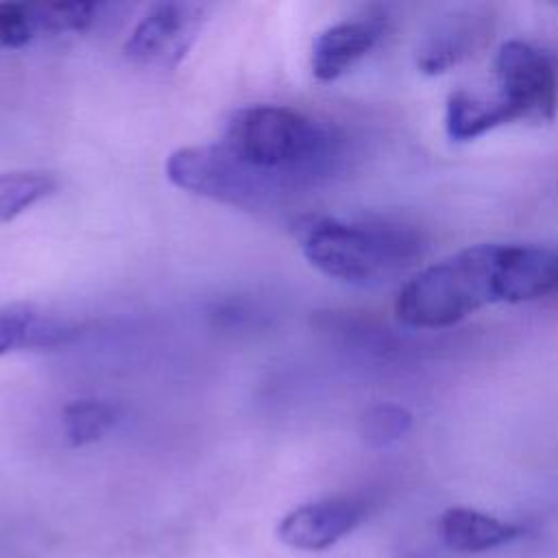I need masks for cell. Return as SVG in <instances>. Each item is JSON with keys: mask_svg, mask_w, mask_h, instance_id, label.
<instances>
[{"mask_svg": "<svg viewBox=\"0 0 558 558\" xmlns=\"http://www.w3.org/2000/svg\"><path fill=\"white\" fill-rule=\"evenodd\" d=\"M490 100L506 122L551 120L558 109V74L551 57L536 46L510 39L495 54Z\"/></svg>", "mask_w": 558, "mask_h": 558, "instance_id": "4", "label": "cell"}, {"mask_svg": "<svg viewBox=\"0 0 558 558\" xmlns=\"http://www.w3.org/2000/svg\"><path fill=\"white\" fill-rule=\"evenodd\" d=\"M39 28L48 33H70V31H85L94 22L98 11L92 2H50V4H35Z\"/></svg>", "mask_w": 558, "mask_h": 558, "instance_id": "16", "label": "cell"}, {"mask_svg": "<svg viewBox=\"0 0 558 558\" xmlns=\"http://www.w3.org/2000/svg\"><path fill=\"white\" fill-rule=\"evenodd\" d=\"M469 48V35L464 31H445L434 35L418 52L416 65L421 72L436 76L456 65Z\"/></svg>", "mask_w": 558, "mask_h": 558, "instance_id": "14", "label": "cell"}, {"mask_svg": "<svg viewBox=\"0 0 558 558\" xmlns=\"http://www.w3.org/2000/svg\"><path fill=\"white\" fill-rule=\"evenodd\" d=\"M381 20H347L320 31L310 48V70L314 78L329 83L351 70L381 37Z\"/></svg>", "mask_w": 558, "mask_h": 558, "instance_id": "7", "label": "cell"}, {"mask_svg": "<svg viewBox=\"0 0 558 558\" xmlns=\"http://www.w3.org/2000/svg\"><path fill=\"white\" fill-rule=\"evenodd\" d=\"M120 418V410L102 399H76L61 410L63 436L72 447L100 440Z\"/></svg>", "mask_w": 558, "mask_h": 558, "instance_id": "12", "label": "cell"}, {"mask_svg": "<svg viewBox=\"0 0 558 558\" xmlns=\"http://www.w3.org/2000/svg\"><path fill=\"white\" fill-rule=\"evenodd\" d=\"M205 17L207 7L198 2H155L126 37L124 57L146 68H177L201 35Z\"/></svg>", "mask_w": 558, "mask_h": 558, "instance_id": "5", "label": "cell"}, {"mask_svg": "<svg viewBox=\"0 0 558 558\" xmlns=\"http://www.w3.org/2000/svg\"><path fill=\"white\" fill-rule=\"evenodd\" d=\"M438 534L453 551L480 554L510 543L521 534V527L480 510L449 508L438 519Z\"/></svg>", "mask_w": 558, "mask_h": 558, "instance_id": "9", "label": "cell"}, {"mask_svg": "<svg viewBox=\"0 0 558 558\" xmlns=\"http://www.w3.org/2000/svg\"><path fill=\"white\" fill-rule=\"evenodd\" d=\"M292 231L318 272L351 286L384 283L421 257V238L401 225L307 216Z\"/></svg>", "mask_w": 558, "mask_h": 558, "instance_id": "3", "label": "cell"}, {"mask_svg": "<svg viewBox=\"0 0 558 558\" xmlns=\"http://www.w3.org/2000/svg\"><path fill=\"white\" fill-rule=\"evenodd\" d=\"M41 33L35 4L0 2V48L17 50Z\"/></svg>", "mask_w": 558, "mask_h": 558, "instance_id": "15", "label": "cell"}, {"mask_svg": "<svg viewBox=\"0 0 558 558\" xmlns=\"http://www.w3.org/2000/svg\"><path fill=\"white\" fill-rule=\"evenodd\" d=\"M558 292V251L530 244H473L416 272L395 312L408 327L440 329L495 303Z\"/></svg>", "mask_w": 558, "mask_h": 558, "instance_id": "1", "label": "cell"}, {"mask_svg": "<svg viewBox=\"0 0 558 558\" xmlns=\"http://www.w3.org/2000/svg\"><path fill=\"white\" fill-rule=\"evenodd\" d=\"M501 124H508L490 96L458 89L445 105V131L453 142L475 140Z\"/></svg>", "mask_w": 558, "mask_h": 558, "instance_id": "10", "label": "cell"}, {"mask_svg": "<svg viewBox=\"0 0 558 558\" xmlns=\"http://www.w3.org/2000/svg\"><path fill=\"white\" fill-rule=\"evenodd\" d=\"M405 558H425V556H405Z\"/></svg>", "mask_w": 558, "mask_h": 558, "instance_id": "17", "label": "cell"}, {"mask_svg": "<svg viewBox=\"0 0 558 558\" xmlns=\"http://www.w3.org/2000/svg\"><path fill=\"white\" fill-rule=\"evenodd\" d=\"M74 327L31 303L0 307V357L22 349H52L65 344Z\"/></svg>", "mask_w": 558, "mask_h": 558, "instance_id": "8", "label": "cell"}, {"mask_svg": "<svg viewBox=\"0 0 558 558\" xmlns=\"http://www.w3.org/2000/svg\"><path fill=\"white\" fill-rule=\"evenodd\" d=\"M57 187V177L44 170L0 172V225L15 220L20 214L50 196Z\"/></svg>", "mask_w": 558, "mask_h": 558, "instance_id": "11", "label": "cell"}, {"mask_svg": "<svg viewBox=\"0 0 558 558\" xmlns=\"http://www.w3.org/2000/svg\"><path fill=\"white\" fill-rule=\"evenodd\" d=\"M218 146L240 174L253 209L331 174L340 163L342 135L294 107L248 105L229 118Z\"/></svg>", "mask_w": 558, "mask_h": 558, "instance_id": "2", "label": "cell"}, {"mask_svg": "<svg viewBox=\"0 0 558 558\" xmlns=\"http://www.w3.org/2000/svg\"><path fill=\"white\" fill-rule=\"evenodd\" d=\"M412 425V414L397 403H377L360 418V434L368 447H388L397 442Z\"/></svg>", "mask_w": 558, "mask_h": 558, "instance_id": "13", "label": "cell"}, {"mask_svg": "<svg viewBox=\"0 0 558 558\" xmlns=\"http://www.w3.org/2000/svg\"><path fill=\"white\" fill-rule=\"evenodd\" d=\"M364 517V506L351 497H327L290 510L277 525V538L301 551H323L344 538Z\"/></svg>", "mask_w": 558, "mask_h": 558, "instance_id": "6", "label": "cell"}]
</instances>
